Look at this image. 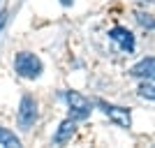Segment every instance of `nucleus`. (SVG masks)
Returning a JSON list of instances; mask_svg holds the SVG:
<instances>
[{"instance_id":"2","label":"nucleus","mask_w":155,"mask_h":148,"mask_svg":"<svg viewBox=\"0 0 155 148\" xmlns=\"http://www.w3.org/2000/svg\"><path fill=\"white\" fill-rule=\"evenodd\" d=\"M63 97H65V102H67V107H70V118L72 120H86V118L91 116L93 104H91L88 97H84L81 93H77V90H65Z\"/></svg>"},{"instance_id":"12","label":"nucleus","mask_w":155,"mask_h":148,"mask_svg":"<svg viewBox=\"0 0 155 148\" xmlns=\"http://www.w3.org/2000/svg\"><path fill=\"white\" fill-rule=\"evenodd\" d=\"M139 2H141V5H150V2H153V0H139Z\"/></svg>"},{"instance_id":"4","label":"nucleus","mask_w":155,"mask_h":148,"mask_svg":"<svg viewBox=\"0 0 155 148\" xmlns=\"http://www.w3.org/2000/svg\"><path fill=\"white\" fill-rule=\"evenodd\" d=\"M97 107H100V111H102L111 123H116L118 127H125V130L132 127V113H130V109H125V107H116V104H109V102H104V100H100Z\"/></svg>"},{"instance_id":"6","label":"nucleus","mask_w":155,"mask_h":148,"mask_svg":"<svg viewBox=\"0 0 155 148\" xmlns=\"http://www.w3.org/2000/svg\"><path fill=\"white\" fill-rule=\"evenodd\" d=\"M153 72H155V58L153 56H146V58H141L137 65L130 67V77H134V79H153Z\"/></svg>"},{"instance_id":"9","label":"nucleus","mask_w":155,"mask_h":148,"mask_svg":"<svg viewBox=\"0 0 155 148\" xmlns=\"http://www.w3.org/2000/svg\"><path fill=\"white\" fill-rule=\"evenodd\" d=\"M139 97L146 100V102H153L155 100V86H153V79H146L141 86H139Z\"/></svg>"},{"instance_id":"7","label":"nucleus","mask_w":155,"mask_h":148,"mask_svg":"<svg viewBox=\"0 0 155 148\" xmlns=\"http://www.w3.org/2000/svg\"><path fill=\"white\" fill-rule=\"evenodd\" d=\"M74 132H77V120L65 118V120L58 125L56 134H53V143H65V141H70L72 136H74Z\"/></svg>"},{"instance_id":"5","label":"nucleus","mask_w":155,"mask_h":148,"mask_svg":"<svg viewBox=\"0 0 155 148\" xmlns=\"http://www.w3.org/2000/svg\"><path fill=\"white\" fill-rule=\"evenodd\" d=\"M109 39L114 44H118V49L123 53H127V56L134 53L137 39H134V35H132V30H127V28H123V26H116V28L109 30Z\"/></svg>"},{"instance_id":"1","label":"nucleus","mask_w":155,"mask_h":148,"mask_svg":"<svg viewBox=\"0 0 155 148\" xmlns=\"http://www.w3.org/2000/svg\"><path fill=\"white\" fill-rule=\"evenodd\" d=\"M14 72L19 74L21 79H28V81H35V79L42 77L44 72V65L42 60L30 51H19L16 58H14Z\"/></svg>"},{"instance_id":"8","label":"nucleus","mask_w":155,"mask_h":148,"mask_svg":"<svg viewBox=\"0 0 155 148\" xmlns=\"http://www.w3.org/2000/svg\"><path fill=\"white\" fill-rule=\"evenodd\" d=\"M0 146H5V148H19L21 146V139L14 134L12 130H7V127L0 125Z\"/></svg>"},{"instance_id":"11","label":"nucleus","mask_w":155,"mask_h":148,"mask_svg":"<svg viewBox=\"0 0 155 148\" xmlns=\"http://www.w3.org/2000/svg\"><path fill=\"white\" fill-rule=\"evenodd\" d=\"M63 5H74V0H60Z\"/></svg>"},{"instance_id":"3","label":"nucleus","mask_w":155,"mask_h":148,"mask_svg":"<svg viewBox=\"0 0 155 148\" xmlns=\"http://www.w3.org/2000/svg\"><path fill=\"white\" fill-rule=\"evenodd\" d=\"M37 100L32 95H23L19 102V111H16V123H19V127L23 130V132H28V130L37 123Z\"/></svg>"},{"instance_id":"10","label":"nucleus","mask_w":155,"mask_h":148,"mask_svg":"<svg viewBox=\"0 0 155 148\" xmlns=\"http://www.w3.org/2000/svg\"><path fill=\"white\" fill-rule=\"evenodd\" d=\"M137 21H139V26L146 28V30H153V14L148 12H139L137 14Z\"/></svg>"}]
</instances>
